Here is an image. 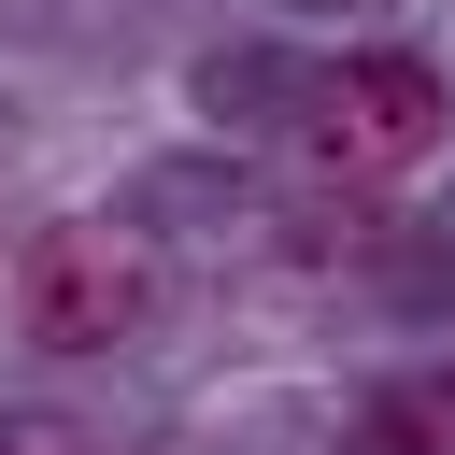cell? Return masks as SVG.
Instances as JSON below:
<instances>
[{
  "label": "cell",
  "mask_w": 455,
  "mask_h": 455,
  "mask_svg": "<svg viewBox=\"0 0 455 455\" xmlns=\"http://www.w3.org/2000/svg\"><path fill=\"white\" fill-rule=\"evenodd\" d=\"M0 455H71V427H0Z\"/></svg>",
  "instance_id": "4"
},
{
  "label": "cell",
  "mask_w": 455,
  "mask_h": 455,
  "mask_svg": "<svg viewBox=\"0 0 455 455\" xmlns=\"http://www.w3.org/2000/svg\"><path fill=\"white\" fill-rule=\"evenodd\" d=\"M441 128H455V85H441L427 57H341V71H313V100H299V156L341 171V185L427 171Z\"/></svg>",
  "instance_id": "1"
},
{
  "label": "cell",
  "mask_w": 455,
  "mask_h": 455,
  "mask_svg": "<svg viewBox=\"0 0 455 455\" xmlns=\"http://www.w3.org/2000/svg\"><path fill=\"white\" fill-rule=\"evenodd\" d=\"M142 299H156V256H142V228H114V213H57V228L28 242V270H14V327H28L43 355H114V341L142 327Z\"/></svg>",
  "instance_id": "2"
},
{
  "label": "cell",
  "mask_w": 455,
  "mask_h": 455,
  "mask_svg": "<svg viewBox=\"0 0 455 455\" xmlns=\"http://www.w3.org/2000/svg\"><path fill=\"white\" fill-rule=\"evenodd\" d=\"M355 455H455V370H398L355 412Z\"/></svg>",
  "instance_id": "3"
}]
</instances>
